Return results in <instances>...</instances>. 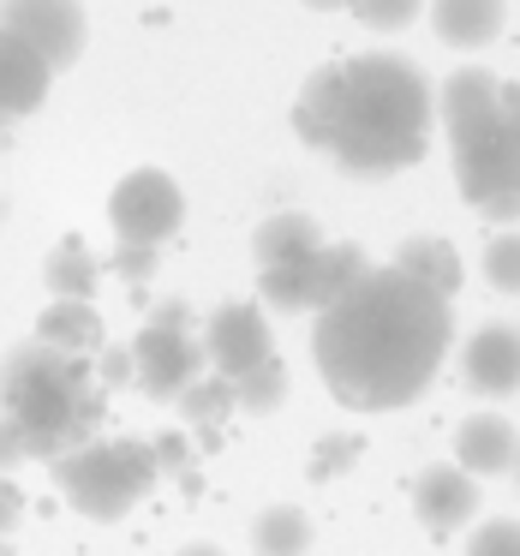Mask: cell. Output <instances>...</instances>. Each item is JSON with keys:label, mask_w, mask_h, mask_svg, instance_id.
I'll use <instances>...</instances> for the list:
<instances>
[{"label": "cell", "mask_w": 520, "mask_h": 556, "mask_svg": "<svg viewBox=\"0 0 520 556\" xmlns=\"http://www.w3.org/2000/svg\"><path fill=\"white\" fill-rule=\"evenodd\" d=\"M455 341L448 300L407 281L395 264L365 269L312 324V359L324 389L353 413H395L431 389Z\"/></svg>", "instance_id": "1"}, {"label": "cell", "mask_w": 520, "mask_h": 556, "mask_svg": "<svg viewBox=\"0 0 520 556\" xmlns=\"http://www.w3.org/2000/svg\"><path fill=\"white\" fill-rule=\"evenodd\" d=\"M436 126V90L407 54H353L329 61L305 78L293 102V132L324 150L353 180H389V174L424 162Z\"/></svg>", "instance_id": "2"}, {"label": "cell", "mask_w": 520, "mask_h": 556, "mask_svg": "<svg viewBox=\"0 0 520 556\" xmlns=\"http://www.w3.org/2000/svg\"><path fill=\"white\" fill-rule=\"evenodd\" d=\"M436 114L460 198L491 222H520V85L484 66H460L436 90Z\"/></svg>", "instance_id": "3"}, {"label": "cell", "mask_w": 520, "mask_h": 556, "mask_svg": "<svg viewBox=\"0 0 520 556\" xmlns=\"http://www.w3.org/2000/svg\"><path fill=\"white\" fill-rule=\"evenodd\" d=\"M109 413V389L97 383V359L61 353L49 341H25L0 359V419L18 431L25 460H54L90 443Z\"/></svg>", "instance_id": "4"}, {"label": "cell", "mask_w": 520, "mask_h": 556, "mask_svg": "<svg viewBox=\"0 0 520 556\" xmlns=\"http://www.w3.org/2000/svg\"><path fill=\"white\" fill-rule=\"evenodd\" d=\"M49 472H54V491L66 496V508H78L85 520H121L162 479L156 448L144 437H90V443L54 455Z\"/></svg>", "instance_id": "5"}, {"label": "cell", "mask_w": 520, "mask_h": 556, "mask_svg": "<svg viewBox=\"0 0 520 556\" xmlns=\"http://www.w3.org/2000/svg\"><path fill=\"white\" fill-rule=\"evenodd\" d=\"M180 222H186V192L174 186V174L132 168L109 198V228H114L109 269H121V276L138 288V281L156 269V252L180 233Z\"/></svg>", "instance_id": "6"}, {"label": "cell", "mask_w": 520, "mask_h": 556, "mask_svg": "<svg viewBox=\"0 0 520 556\" xmlns=\"http://www.w3.org/2000/svg\"><path fill=\"white\" fill-rule=\"evenodd\" d=\"M204 371H210V359H204V341H198L192 305L162 300L132 341V383L144 389L150 401H180Z\"/></svg>", "instance_id": "7"}, {"label": "cell", "mask_w": 520, "mask_h": 556, "mask_svg": "<svg viewBox=\"0 0 520 556\" xmlns=\"http://www.w3.org/2000/svg\"><path fill=\"white\" fill-rule=\"evenodd\" d=\"M365 269L371 264H365L359 245H347V240L329 245L324 240L312 257H300V264L257 269V293H264V305H276V312H324V305H335Z\"/></svg>", "instance_id": "8"}, {"label": "cell", "mask_w": 520, "mask_h": 556, "mask_svg": "<svg viewBox=\"0 0 520 556\" xmlns=\"http://www.w3.org/2000/svg\"><path fill=\"white\" fill-rule=\"evenodd\" d=\"M198 341H204L210 371L228 377V383H240L245 371L276 359V353H269V317H264V305H252V300L216 305V312L204 317V329H198Z\"/></svg>", "instance_id": "9"}, {"label": "cell", "mask_w": 520, "mask_h": 556, "mask_svg": "<svg viewBox=\"0 0 520 556\" xmlns=\"http://www.w3.org/2000/svg\"><path fill=\"white\" fill-rule=\"evenodd\" d=\"M0 25L25 37L54 73L85 54V7L78 0H0Z\"/></svg>", "instance_id": "10"}, {"label": "cell", "mask_w": 520, "mask_h": 556, "mask_svg": "<svg viewBox=\"0 0 520 556\" xmlns=\"http://www.w3.org/2000/svg\"><path fill=\"white\" fill-rule=\"evenodd\" d=\"M413 508H419V527L431 532V539H448V532L472 527V515H479V479L460 467H424L419 479H413Z\"/></svg>", "instance_id": "11"}, {"label": "cell", "mask_w": 520, "mask_h": 556, "mask_svg": "<svg viewBox=\"0 0 520 556\" xmlns=\"http://www.w3.org/2000/svg\"><path fill=\"white\" fill-rule=\"evenodd\" d=\"M460 377H467L472 395H491V401L515 395L520 389V329L484 324L467 341V353H460Z\"/></svg>", "instance_id": "12"}, {"label": "cell", "mask_w": 520, "mask_h": 556, "mask_svg": "<svg viewBox=\"0 0 520 556\" xmlns=\"http://www.w3.org/2000/svg\"><path fill=\"white\" fill-rule=\"evenodd\" d=\"M49 85H54V66L30 49L25 37L0 25V114L18 121V114H37L49 102Z\"/></svg>", "instance_id": "13"}, {"label": "cell", "mask_w": 520, "mask_h": 556, "mask_svg": "<svg viewBox=\"0 0 520 556\" xmlns=\"http://www.w3.org/2000/svg\"><path fill=\"white\" fill-rule=\"evenodd\" d=\"M515 448H520L515 425L496 419V413H472L455 431V467L472 472V479H496V472L515 467Z\"/></svg>", "instance_id": "14"}, {"label": "cell", "mask_w": 520, "mask_h": 556, "mask_svg": "<svg viewBox=\"0 0 520 556\" xmlns=\"http://www.w3.org/2000/svg\"><path fill=\"white\" fill-rule=\"evenodd\" d=\"M508 0H431V30L448 49H491L503 37Z\"/></svg>", "instance_id": "15"}, {"label": "cell", "mask_w": 520, "mask_h": 556, "mask_svg": "<svg viewBox=\"0 0 520 556\" xmlns=\"http://www.w3.org/2000/svg\"><path fill=\"white\" fill-rule=\"evenodd\" d=\"M317 245H324V228H317L305 210H281V216L257 222L252 233V257L257 269H276V264H300V257H312Z\"/></svg>", "instance_id": "16"}, {"label": "cell", "mask_w": 520, "mask_h": 556, "mask_svg": "<svg viewBox=\"0 0 520 556\" xmlns=\"http://www.w3.org/2000/svg\"><path fill=\"white\" fill-rule=\"evenodd\" d=\"M395 269L407 281H419V288H431L436 300H455V288H460V252L448 240H436V233H413L395 252Z\"/></svg>", "instance_id": "17"}, {"label": "cell", "mask_w": 520, "mask_h": 556, "mask_svg": "<svg viewBox=\"0 0 520 556\" xmlns=\"http://www.w3.org/2000/svg\"><path fill=\"white\" fill-rule=\"evenodd\" d=\"M37 341H49V348L61 353H97L102 348V317L90 300H49V312L37 317Z\"/></svg>", "instance_id": "18"}, {"label": "cell", "mask_w": 520, "mask_h": 556, "mask_svg": "<svg viewBox=\"0 0 520 556\" xmlns=\"http://www.w3.org/2000/svg\"><path fill=\"white\" fill-rule=\"evenodd\" d=\"M42 281H49V300H90L102 281V257H90V245L78 240H61L42 264Z\"/></svg>", "instance_id": "19"}, {"label": "cell", "mask_w": 520, "mask_h": 556, "mask_svg": "<svg viewBox=\"0 0 520 556\" xmlns=\"http://www.w3.org/2000/svg\"><path fill=\"white\" fill-rule=\"evenodd\" d=\"M305 551H312V520H305V508L276 503L252 520V556H305Z\"/></svg>", "instance_id": "20"}, {"label": "cell", "mask_w": 520, "mask_h": 556, "mask_svg": "<svg viewBox=\"0 0 520 556\" xmlns=\"http://www.w3.org/2000/svg\"><path fill=\"white\" fill-rule=\"evenodd\" d=\"M180 413H186V425H198L204 437H216L221 419L233 413V383H228V377H216V371H204V377H198V383L180 395Z\"/></svg>", "instance_id": "21"}, {"label": "cell", "mask_w": 520, "mask_h": 556, "mask_svg": "<svg viewBox=\"0 0 520 556\" xmlns=\"http://www.w3.org/2000/svg\"><path fill=\"white\" fill-rule=\"evenodd\" d=\"M281 401H288V371H281V359H264L257 371H245L240 383H233V407L240 413H276Z\"/></svg>", "instance_id": "22"}, {"label": "cell", "mask_w": 520, "mask_h": 556, "mask_svg": "<svg viewBox=\"0 0 520 556\" xmlns=\"http://www.w3.org/2000/svg\"><path fill=\"white\" fill-rule=\"evenodd\" d=\"M359 455H365V437H359V431L324 437V443L312 448V467H305V472H312L317 484H329V479H341V472H347V467H353V460H359Z\"/></svg>", "instance_id": "23"}, {"label": "cell", "mask_w": 520, "mask_h": 556, "mask_svg": "<svg viewBox=\"0 0 520 556\" xmlns=\"http://www.w3.org/2000/svg\"><path fill=\"white\" fill-rule=\"evenodd\" d=\"M484 281H491L496 293H520V228L496 233V240L484 245Z\"/></svg>", "instance_id": "24"}, {"label": "cell", "mask_w": 520, "mask_h": 556, "mask_svg": "<svg viewBox=\"0 0 520 556\" xmlns=\"http://www.w3.org/2000/svg\"><path fill=\"white\" fill-rule=\"evenodd\" d=\"M347 13L359 18L365 30H401L424 13V0H347Z\"/></svg>", "instance_id": "25"}, {"label": "cell", "mask_w": 520, "mask_h": 556, "mask_svg": "<svg viewBox=\"0 0 520 556\" xmlns=\"http://www.w3.org/2000/svg\"><path fill=\"white\" fill-rule=\"evenodd\" d=\"M467 556H520V520H479L472 527V544H467Z\"/></svg>", "instance_id": "26"}, {"label": "cell", "mask_w": 520, "mask_h": 556, "mask_svg": "<svg viewBox=\"0 0 520 556\" xmlns=\"http://www.w3.org/2000/svg\"><path fill=\"white\" fill-rule=\"evenodd\" d=\"M97 383H102V389L132 383V348H102V359H97Z\"/></svg>", "instance_id": "27"}, {"label": "cell", "mask_w": 520, "mask_h": 556, "mask_svg": "<svg viewBox=\"0 0 520 556\" xmlns=\"http://www.w3.org/2000/svg\"><path fill=\"white\" fill-rule=\"evenodd\" d=\"M156 467L162 472H186V460H192V448H186V437H156Z\"/></svg>", "instance_id": "28"}, {"label": "cell", "mask_w": 520, "mask_h": 556, "mask_svg": "<svg viewBox=\"0 0 520 556\" xmlns=\"http://www.w3.org/2000/svg\"><path fill=\"white\" fill-rule=\"evenodd\" d=\"M18 520H25V496H18L13 484H0V539H7Z\"/></svg>", "instance_id": "29"}, {"label": "cell", "mask_w": 520, "mask_h": 556, "mask_svg": "<svg viewBox=\"0 0 520 556\" xmlns=\"http://www.w3.org/2000/svg\"><path fill=\"white\" fill-rule=\"evenodd\" d=\"M25 460V443H18V431L7 419H0V467H18Z\"/></svg>", "instance_id": "30"}, {"label": "cell", "mask_w": 520, "mask_h": 556, "mask_svg": "<svg viewBox=\"0 0 520 556\" xmlns=\"http://www.w3.org/2000/svg\"><path fill=\"white\" fill-rule=\"evenodd\" d=\"M305 7H312V13H341L347 0H305Z\"/></svg>", "instance_id": "31"}, {"label": "cell", "mask_w": 520, "mask_h": 556, "mask_svg": "<svg viewBox=\"0 0 520 556\" xmlns=\"http://www.w3.org/2000/svg\"><path fill=\"white\" fill-rule=\"evenodd\" d=\"M174 556H221L216 544H186V551H174Z\"/></svg>", "instance_id": "32"}, {"label": "cell", "mask_w": 520, "mask_h": 556, "mask_svg": "<svg viewBox=\"0 0 520 556\" xmlns=\"http://www.w3.org/2000/svg\"><path fill=\"white\" fill-rule=\"evenodd\" d=\"M0 556H13V544H7V539H0Z\"/></svg>", "instance_id": "33"}, {"label": "cell", "mask_w": 520, "mask_h": 556, "mask_svg": "<svg viewBox=\"0 0 520 556\" xmlns=\"http://www.w3.org/2000/svg\"><path fill=\"white\" fill-rule=\"evenodd\" d=\"M515 472H520V448H515Z\"/></svg>", "instance_id": "34"}]
</instances>
